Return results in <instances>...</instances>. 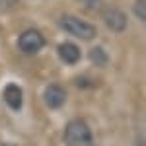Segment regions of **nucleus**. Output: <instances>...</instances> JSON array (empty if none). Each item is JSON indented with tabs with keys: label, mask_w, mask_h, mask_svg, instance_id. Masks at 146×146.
Listing matches in <instances>:
<instances>
[{
	"label": "nucleus",
	"mask_w": 146,
	"mask_h": 146,
	"mask_svg": "<svg viewBox=\"0 0 146 146\" xmlns=\"http://www.w3.org/2000/svg\"><path fill=\"white\" fill-rule=\"evenodd\" d=\"M16 4H18V0H0V8L2 10H8L12 6H16Z\"/></svg>",
	"instance_id": "obj_11"
},
{
	"label": "nucleus",
	"mask_w": 146,
	"mask_h": 146,
	"mask_svg": "<svg viewBox=\"0 0 146 146\" xmlns=\"http://www.w3.org/2000/svg\"><path fill=\"white\" fill-rule=\"evenodd\" d=\"M80 2H82V6H86L90 10H96L101 6V0H80Z\"/></svg>",
	"instance_id": "obj_10"
},
{
	"label": "nucleus",
	"mask_w": 146,
	"mask_h": 146,
	"mask_svg": "<svg viewBox=\"0 0 146 146\" xmlns=\"http://www.w3.org/2000/svg\"><path fill=\"white\" fill-rule=\"evenodd\" d=\"M45 45V39H43V35L39 33L37 29H27V31H23L20 35V39H18V47H20V51L25 53V55H35V53H39L41 49Z\"/></svg>",
	"instance_id": "obj_3"
},
{
	"label": "nucleus",
	"mask_w": 146,
	"mask_h": 146,
	"mask_svg": "<svg viewBox=\"0 0 146 146\" xmlns=\"http://www.w3.org/2000/svg\"><path fill=\"white\" fill-rule=\"evenodd\" d=\"M133 12H135V16L138 20L146 22V0H136L133 4Z\"/></svg>",
	"instance_id": "obj_9"
},
{
	"label": "nucleus",
	"mask_w": 146,
	"mask_h": 146,
	"mask_svg": "<svg viewBox=\"0 0 146 146\" xmlns=\"http://www.w3.org/2000/svg\"><path fill=\"white\" fill-rule=\"evenodd\" d=\"M4 101L10 109H22V103H23V92L18 84H8L4 88Z\"/></svg>",
	"instance_id": "obj_6"
},
{
	"label": "nucleus",
	"mask_w": 146,
	"mask_h": 146,
	"mask_svg": "<svg viewBox=\"0 0 146 146\" xmlns=\"http://www.w3.org/2000/svg\"><path fill=\"white\" fill-rule=\"evenodd\" d=\"M56 51H58V56H60V60H62L64 64H76L80 60V56H82L78 45H74V43H70V41L60 43Z\"/></svg>",
	"instance_id": "obj_7"
},
{
	"label": "nucleus",
	"mask_w": 146,
	"mask_h": 146,
	"mask_svg": "<svg viewBox=\"0 0 146 146\" xmlns=\"http://www.w3.org/2000/svg\"><path fill=\"white\" fill-rule=\"evenodd\" d=\"M66 146H92V131L86 121L74 119L64 129Z\"/></svg>",
	"instance_id": "obj_1"
},
{
	"label": "nucleus",
	"mask_w": 146,
	"mask_h": 146,
	"mask_svg": "<svg viewBox=\"0 0 146 146\" xmlns=\"http://www.w3.org/2000/svg\"><path fill=\"white\" fill-rule=\"evenodd\" d=\"M101 20L105 23V27L113 31V33H121L127 29V16H125L121 10H117V8H105V10L101 12Z\"/></svg>",
	"instance_id": "obj_4"
},
{
	"label": "nucleus",
	"mask_w": 146,
	"mask_h": 146,
	"mask_svg": "<svg viewBox=\"0 0 146 146\" xmlns=\"http://www.w3.org/2000/svg\"><path fill=\"white\" fill-rule=\"evenodd\" d=\"M60 27L72 37H78L84 41H92L96 37V27L90 22L76 18V16H62L60 18Z\"/></svg>",
	"instance_id": "obj_2"
},
{
	"label": "nucleus",
	"mask_w": 146,
	"mask_h": 146,
	"mask_svg": "<svg viewBox=\"0 0 146 146\" xmlns=\"http://www.w3.org/2000/svg\"><path fill=\"white\" fill-rule=\"evenodd\" d=\"M88 56H90V60L96 66H105V64H107V53H105L101 47H94Z\"/></svg>",
	"instance_id": "obj_8"
},
{
	"label": "nucleus",
	"mask_w": 146,
	"mask_h": 146,
	"mask_svg": "<svg viewBox=\"0 0 146 146\" xmlns=\"http://www.w3.org/2000/svg\"><path fill=\"white\" fill-rule=\"evenodd\" d=\"M43 101L49 109H60L66 101V90L58 84H51V86H47L45 94H43Z\"/></svg>",
	"instance_id": "obj_5"
}]
</instances>
